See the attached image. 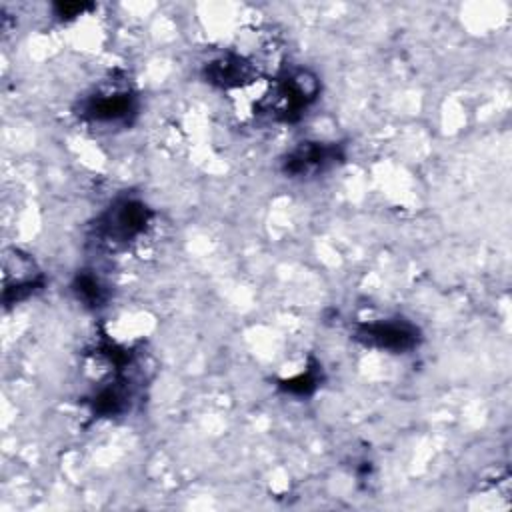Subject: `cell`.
Instances as JSON below:
<instances>
[{
  "instance_id": "obj_1",
  "label": "cell",
  "mask_w": 512,
  "mask_h": 512,
  "mask_svg": "<svg viewBox=\"0 0 512 512\" xmlns=\"http://www.w3.org/2000/svg\"><path fill=\"white\" fill-rule=\"evenodd\" d=\"M320 82L306 68H294L276 78L272 98L266 100L270 114L280 122H294L318 98Z\"/></svg>"
},
{
  "instance_id": "obj_2",
  "label": "cell",
  "mask_w": 512,
  "mask_h": 512,
  "mask_svg": "<svg viewBox=\"0 0 512 512\" xmlns=\"http://www.w3.org/2000/svg\"><path fill=\"white\" fill-rule=\"evenodd\" d=\"M150 222V210L136 198L116 200L96 220V236L108 244H126L138 238Z\"/></svg>"
},
{
  "instance_id": "obj_3",
  "label": "cell",
  "mask_w": 512,
  "mask_h": 512,
  "mask_svg": "<svg viewBox=\"0 0 512 512\" xmlns=\"http://www.w3.org/2000/svg\"><path fill=\"white\" fill-rule=\"evenodd\" d=\"M354 338L368 348H378L392 354L412 352L422 340L418 326L404 318L362 322L356 326Z\"/></svg>"
},
{
  "instance_id": "obj_4",
  "label": "cell",
  "mask_w": 512,
  "mask_h": 512,
  "mask_svg": "<svg viewBox=\"0 0 512 512\" xmlns=\"http://www.w3.org/2000/svg\"><path fill=\"white\" fill-rule=\"evenodd\" d=\"M344 160V150L336 142H300L282 158V172L290 178L316 176Z\"/></svg>"
},
{
  "instance_id": "obj_5",
  "label": "cell",
  "mask_w": 512,
  "mask_h": 512,
  "mask_svg": "<svg viewBox=\"0 0 512 512\" xmlns=\"http://www.w3.org/2000/svg\"><path fill=\"white\" fill-rule=\"evenodd\" d=\"M136 114V96L130 90H102L86 96L78 106V116L90 122H128Z\"/></svg>"
},
{
  "instance_id": "obj_6",
  "label": "cell",
  "mask_w": 512,
  "mask_h": 512,
  "mask_svg": "<svg viewBox=\"0 0 512 512\" xmlns=\"http://www.w3.org/2000/svg\"><path fill=\"white\" fill-rule=\"evenodd\" d=\"M204 78L212 86L230 90L250 84L256 78V70L246 58L238 54H224L204 66Z\"/></svg>"
},
{
  "instance_id": "obj_7",
  "label": "cell",
  "mask_w": 512,
  "mask_h": 512,
  "mask_svg": "<svg viewBox=\"0 0 512 512\" xmlns=\"http://www.w3.org/2000/svg\"><path fill=\"white\" fill-rule=\"evenodd\" d=\"M130 398V384L126 378L120 376L94 392V396L90 398V408L94 416H118L128 410Z\"/></svg>"
},
{
  "instance_id": "obj_8",
  "label": "cell",
  "mask_w": 512,
  "mask_h": 512,
  "mask_svg": "<svg viewBox=\"0 0 512 512\" xmlns=\"http://www.w3.org/2000/svg\"><path fill=\"white\" fill-rule=\"evenodd\" d=\"M78 300H82L86 306H102L104 300H106V290L104 286L100 284V280L90 274V272H80L76 278H74V284H72Z\"/></svg>"
},
{
  "instance_id": "obj_9",
  "label": "cell",
  "mask_w": 512,
  "mask_h": 512,
  "mask_svg": "<svg viewBox=\"0 0 512 512\" xmlns=\"http://www.w3.org/2000/svg\"><path fill=\"white\" fill-rule=\"evenodd\" d=\"M318 382H320V370L318 366L314 368H308L306 372L294 376V378H288V380H282L280 382V388L288 394H296V396H306L310 392H314L318 388Z\"/></svg>"
},
{
  "instance_id": "obj_10",
  "label": "cell",
  "mask_w": 512,
  "mask_h": 512,
  "mask_svg": "<svg viewBox=\"0 0 512 512\" xmlns=\"http://www.w3.org/2000/svg\"><path fill=\"white\" fill-rule=\"evenodd\" d=\"M92 4H82V2H58L54 4V12L62 20H70L80 16L84 10H90Z\"/></svg>"
}]
</instances>
